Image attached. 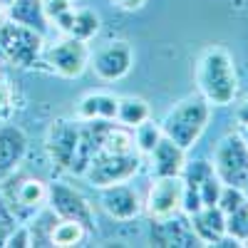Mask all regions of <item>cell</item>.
I'll list each match as a JSON object with an SVG mask.
<instances>
[{"mask_svg":"<svg viewBox=\"0 0 248 248\" xmlns=\"http://www.w3.org/2000/svg\"><path fill=\"white\" fill-rule=\"evenodd\" d=\"M196 85L201 97L214 107L231 105L238 94L236 62L226 47H209L196 65Z\"/></svg>","mask_w":248,"mask_h":248,"instance_id":"1","label":"cell"},{"mask_svg":"<svg viewBox=\"0 0 248 248\" xmlns=\"http://www.w3.org/2000/svg\"><path fill=\"white\" fill-rule=\"evenodd\" d=\"M211 117V105L201 94L199 97H184L181 102L167 112L161 122L164 137L176 141L181 149H191L206 132V124Z\"/></svg>","mask_w":248,"mask_h":248,"instance_id":"2","label":"cell"},{"mask_svg":"<svg viewBox=\"0 0 248 248\" xmlns=\"http://www.w3.org/2000/svg\"><path fill=\"white\" fill-rule=\"evenodd\" d=\"M45 35H40L37 30H30L20 23L5 20L0 23V52H3L5 62L15 67H35L40 55H43Z\"/></svg>","mask_w":248,"mask_h":248,"instance_id":"3","label":"cell"},{"mask_svg":"<svg viewBox=\"0 0 248 248\" xmlns=\"http://www.w3.org/2000/svg\"><path fill=\"white\" fill-rule=\"evenodd\" d=\"M5 184L0 186L5 203L10 206V211L15 214L17 221H28L32 218L43 206L47 203V184L40 181L35 176H25V174H8L3 176Z\"/></svg>","mask_w":248,"mask_h":248,"instance_id":"4","label":"cell"},{"mask_svg":"<svg viewBox=\"0 0 248 248\" xmlns=\"http://www.w3.org/2000/svg\"><path fill=\"white\" fill-rule=\"evenodd\" d=\"M214 171L223 181V186H248V147L238 134H226L214 152Z\"/></svg>","mask_w":248,"mask_h":248,"instance_id":"5","label":"cell"},{"mask_svg":"<svg viewBox=\"0 0 248 248\" xmlns=\"http://www.w3.org/2000/svg\"><path fill=\"white\" fill-rule=\"evenodd\" d=\"M141 167V154H105V152H97L94 159L90 161L87 171L82 174L92 186L102 189V186H109V184H122V181H129Z\"/></svg>","mask_w":248,"mask_h":248,"instance_id":"6","label":"cell"},{"mask_svg":"<svg viewBox=\"0 0 248 248\" xmlns=\"http://www.w3.org/2000/svg\"><path fill=\"white\" fill-rule=\"evenodd\" d=\"M47 206L57 214V218H70L82 223L92 233L94 231V211L92 203L82 196L77 189H72L70 184L55 181L47 186Z\"/></svg>","mask_w":248,"mask_h":248,"instance_id":"7","label":"cell"},{"mask_svg":"<svg viewBox=\"0 0 248 248\" xmlns=\"http://www.w3.org/2000/svg\"><path fill=\"white\" fill-rule=\"evenodd\" d=\"M43 60L50 67V72L65 79H75L90 67V50H87V43H82V40L65 37L60 43H55L52 47H47Z\"/></svg>","mask_w":248,"mask_h":248,"instance_id":"8","label":"cell"},{"mask_svg":"<svg viewBox=\"0 0 248 248\" xmlns=\"http://www.w3.org/2000/svg\"><path fill=\"white\" fill-rule=\"evenodd\" d=\"M184 201V179L179 176H154L149 184L147 199H144V211L149 218H167L181 211Z\"/></svg>","mask_w":248,"mask_h":248,"instance_id":"9","label":"cell"},{"mask_svg":"<svg viewBox=\"0 0 248 248\" xmlns=\"http://www.w3.org/2000/svg\"><path fill=\"white\" fill-rule=\"evenodd\" d=\"M132 65H134V52L129 43H124V40L107 43L105 47H99L94 52V57H90V67L102 82H117L122 77H127Z\"/></svg>","mask_w":248,"mask_h":248,"instance_id":"10","label":"cell"},{"mask_svg":"<svg viewBox=\"0 0 248 248\" xmlns=\"http://www.w3.org/2000/svg\"><path fill=\"white\" fill-rule=\"evenodd\" d=\"M152 246L159 248H194L201 246V241L196 238L194 229H191V218L189 214L176 211L167 218H152Z\"/></svg>","mask_w":248,"mask_h":248,"instance_id":"11","label":"cell"},{"mask_svg":"<svg viewBox=\"0 0 248 248\" xmlns=\"http://www.w3.org/2000/svg\"><path fill=\"white\" fill-rule=\"evenodd\" d=\"M79 127H82L79 119H55L50 124L45 137V149L60 169H70L79 139Z\"/></svg>","mask_w":248,"mask_h":248,"instance_id":"12","label":"cell"},{"mask_svg":"<svg viewBox=\"0 0 248 248\" xmlns=\"http://www.w3.org/2000/svg\"><path fill=\"white\" fill-rule=\"evenodd\" d=\"M99 191H102L99 194L102 209H105L107 216L114 218V221H132L144 211V201L139 199V194L132 186H127V181L102 186Z\"/></svg>","mask_w":248,"mask_h":248,"instance_id":"13","label":"cell"},{"mask_svg":"<svg viewBox=\"0 0 248 248\" xmlns=\"http://www.w3.org/2000/svg\"><path fill=\"white\" fill-rule=\"evenodd\" d=\"M28 152V137L17 124L5 122L0 127V179L13 174L17 164L25 159Z\"/></svg>","mask_w":248,"mask_h":248,"instance_id":"14","label":"cell"},{"mask_svg":"<svg viewBox=\"0 0 248 248\" xmlns=\"http://www.w3.org/2000/svg\"><path fill=\"white\" fill-rule=\"evenodd\" d=\"M147 156L152 161V176H179L186 164V149L169 137H161Z\"/></svg>","mask_w":248,"mask_h":248,"instance_id":"15","label":"cell"},{"mask_svg":"<svg viewBox=\"0 0 248 248\" xmlns=\"http://www.w3.org/2000/svg\"><path fill=\"white\" fill-rule=\"evenodd\" d=\"M189 218H191V229H194L196 238L206 246H214L216 241H221L226 236V214L218 206H201Z\"/></svg>","mask_w":248,"mask_h":248,"instance_id":"16","label":"cell"},{"mask_svg":"<svg viewBox=\"0 0 248 248\" xmlns=\"http://www.w3.org/2000/svg\"><path fill=\"white\" fill-rule=\"evenodd\" d=\"M57 30H62L67 37L82 40V43H90V40L99 32V15L94 10L87 8H79V10H70L57 20Z\"/></svg>","mask_w":248,"mask_h":248,"instance_id":"17","label":"cell"},{"mask_svg":"<svg viewBox=\"0 0 248 248\" xmlns=\"http://www.w3.org/2000/svg\"><path fill=\"white\" fill-rule=\"evenodd\" d=\"M8 20L25 25L30 30H37L40 35H47V28H50L43 0H13L8 5Z\"/></svg>","mask_w":248,"mask_h":248,"instance_id":"18","label":"cell"},{"mask_svg":"<svg viewBox=\"0 0 248 248\" xmlns=\"http://www.w3.org/2000/svg\"><path fill=\"white\" fill-rule=\"evenodd\" d=\"M99 152L105 154H134L137 144H134V129L124 127V124H114V119H109L102 129V139H99Z\"/></svg>","mask_w":248,"mask_h":248,"instance_id":"19","label":"cell"},{"mask_svg":"<svg viewBox=\"0 0 248 248\" xmlns=\"http://www.w3.org/2000/svg\"><path fill=\"white\" fill-rule=\"evenodd\" d=\"M117 117V97L107 92H92L79 99L77 119L92 122V119H114Z\"/></svg>","mask_w":248,"mask_h":248,"instance_id":"20","label":"cell"},{"mask_svg":"<svg viewBox=\"0 0 248 248\" xmlns=\"http://www.w3.org/2000/svg\"><path fill=\"white\" fill-rule=\"evenodd\" d=\"M152 114L147 99L141 97H117V117L114 122L124 124V127H139L141 122H147Z\"/></svg>","mask_w":248,"mask_h":248,"instance_id":"21","label":"cell"},{"mask_svg":"<svg viewBox=\"0 0 248 248\" xmlns=\"http://www.w3.org/2000/svg\"><path fill=\"white\" fill-rule=\"evenodd\" d=\"M87 236L90 231L82 223L70 221V218H57L50 233V243L57 248H70V246H82L87 241Z\"/></svg>","mask_w":248,"mask_h":248,"instance_id":"22","label":"cell"},{"mask_svg":"<svg viewBox=\"0 0 248 248\" xmlns=\"http://www.w3.org/2000/svg\"><path fill=\"white\" fill-rule=\"evenodd\" d=\"M57 221V214L45 203L35 216H32V223L28 226L30 231V246H52L50 243V233H52V226Z\"/></svg>","mask_w":248,"mask_h":248,"instance_id":"23","label":"cell"},{"mask_svg":"<svg viewBox=\"0 0 248 248\" xmlns=\"http://www.w3.org/2000/svg\"><path fill=\"white\" fill-rule=\"evenodd\" d=\"M161 137H164L161 124H154L152 119L141 122L139 127H134V144H137V152H139V154H149V152L156 147V141H159Z\"/></svg>","mask_w":248,"mask_h":248,"instance_id":"24","label":"cell"},{"mask_svg":"<svg viewBox=\"0 0 248 248\" xmlns=\"http://www.w3.org/2000/svg\"><path fill=\"white\" fill-rule=\"evenodd\" d=\"M226 233L233 236L236 241H241V246L248 238V199L238 206L236 211L226 214Z\"/></svg>","mask_w":248,"mask_h":248,"instance_id":"25","label":"cell"},{"mask_svg":"<svg viewBox=\"0 0 248 248\" xmlns=\"http://www.w3.org/2000/svg\"><path fill=\"white\" fill-rule=\"evenodd\" d=\"M17 109V102H15V87L13 82L5 77H0V124L10 122V117L15 114Z\"/></svg>","mask_w":248,"mask_h":248,"instance_id":"26","label":"cell"},{"mask_svg":"<svg viewBox=\"0 0 248 248\" xmlns=\"http://www.w3.org/2000/svg\"><path fill=\"white\" fill-rule=\"evenodd\" d=\"M199 196H201V203L203 206H216L218 203V196H221V191H223V181L216 176V171H211L209 176H206L199 186Z\"/></svg>","mask_w":248,"mask_h":248,"instance_id":"27","label":"cell"},{"mask_svg":"<svg viewBox=\"0 0 248 248\" xmlns=\"http://www.w3.org/2000/svg\"><path fill=\"white\" fill-rule=\"evenodd\" d=\"M248 196H246V191L243 189H236V186H223V191H221V196H218V209L223 211V214H231V211H236L238 206L246 201Z\"/></svg>","mask_w":248,"mask_h":248,"instance_id":"28","label":"cell"},{"mask_svg":"<svg viewBox=\"0 0 248 248\" xmlns=\"http://www.w3.org/2000/svg\"><path fill=\"white\" fill-rule=\"evenodd\" d=\"M43 5H45V15L50 20V25H55L62 15L72 10V0H43Z\"/></svg>","mask_w":248,"mask_h":248,"instance_id":"29","label":"cell"},{"mask_svg":"<svg viewBox=\"0 0 248 248\" xmlns=\"http://www.w3.org/2000/svg\"><path fill=\"white\" fill-rule=\"evenodd\" d=\"M8 248H28L30 246V231L28 226H15V229L10 231L8 241H5Z\"/></svg>","mask_w":248,"mask_h":248,"instance_id":"30","label":"cell"},{"mask_svg":"<svg viewBox=\"0 0 248 248\" xmlns=\"http://www.w3.org/2000/svg\"><path fill=\"white\" fill-rule=\"evenodd\" d=\"M15 226H17V218H15V214L10 211V206L5 203L3 194H0V229H5V231H13Z\"/></svg>","mask_w":248,"mask_h":248,"instance_id":"31","label":"cell"},{"mask_svg":"<svg viewBox=\"0 0 248 248\" xmlns=\"http://www.w3.org/2000/svg\"><path fill=\"white\" fill-rule=\"evenodd\" d=\"M112 3L124 13H137V10H141L144 5H147V0H112Z\"/></svg>","mask_w":248,"mask_h":248,"instance_id":"32","label":"cell"},{"mask_svg":"<svg viewBox=\"0 0 248 248\" xmlns=\"http://www.w3.org/2000/svg\"><path fill=\"white\" fill-rule=\"evenodd\" d=\"M236 119H238V124H243V127H248V99L243 102V105L236 109Z\"/></svg>","mask_w":248,"mask_h":248,"instance_id":"33","label":"cell"},{"mask_svg":"<svg viewBox=\"0 0 248 248\" xmlns=\"http://www.w3.org/2000/svg\"><path fill=\"white\" fill-rule=\"evenodd\" d=\"M5 20H8V5L0 3V23H5Z\"/></svg>","mask_w":248,"mask_h":248,"instance_id":"34","label":"cell"},{"mask_svg":"<svg viewBox=\"0 0 248 248\" xmlns=\"http://www.w3.org/2000/svg\"><path fill=\"white\" fill-rule=\"evenodd\" d=\"M241 139L246 141V147H248V127H243V134H241Z\"/></svg>","mask_w":248,"mask_h":248,"instance_id":"35","label":"cell"},{"mask_svg":"<svg viewBox=\"0 0 248 248\" xmlns=\"http://www.w3.org/2000/svg\"><path fill=\"white\" fill-rule=\"evenodd\" d=\"M0 3H3V5H10V3H13V0H0Z\"/></svg>","mask_w":248,"mask_h":248,"instance_id":"36","label":"cell"},{"mask_svg":"<svg viewBox=\"0 0 248 248\" xmlns=\"http://www.w3.org/2000/svg\"><path fill=\"white\" fill-rule=\"evenodd\" d=\"M246 196H248V186H246Z\"/></svg>","mask_w":248,"mask_h":248,"instance_id":"37","label":"cell"}]
</instances>
